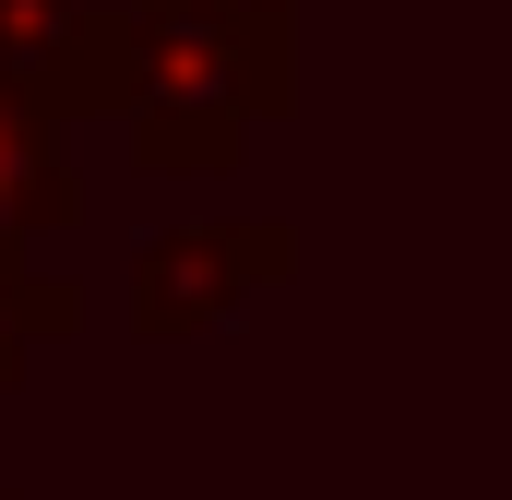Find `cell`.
<instances>
[{"label":"cell","mask_w":512,"mask_h":500,"mask_svg":"<svg viewBox=\"0 0 512 500\" xmlns=\"http://www.w3.org/2000/svg\"><path fill=\"white\" fill-rule=\"evenodd\" d=\"M286 108V36H227L191 12H96L60 120H120L143 167H239V143Z\"/></svg>","instance_id":"cell-1"},{"label":"cell","mask_w":512,"mask_h":500,"mask_svg":"<svg viewBox=\"0 0 512 500\" xmlns=\"http://www.w3.org/2000/svg\"><path fill=\"white\" fill-rule=\"evenodd\" d=\"M286 274H298V239L274 215H203V227L143 239V262H131V322L143 334H215V322H239L262 286H286Z\"/></svg>","instance_id":"cell-2"},{"label":"cell","mask_w":512,"mask_h":500,"mask_svg":"<svg viewBox=\"0 0 512 500\" xmlns=\"http://www.w3.org/2000/svg\"><path fill=\"white\" fill-rule=\"evenodd\" d=\"M60 227H84V179L60 155V108L24 72H0V250H36Z\"/></svg>","instance_id":"cell-3"},{"label":"cell","mask_w":512,"mask_h":500,"mask_svg":"<svg viewBox=\"0 0 512 500\" xmlns=\"http://www.w3.org/2000/svg\"><path fill=\"white\" fill-rule=\"evenodd\" d=\"M60 334H84V286L48 274L36 250H0V393L36 370V346H60Z\"/></svg>","instance_id":"cell-4"},{"label":"cell","mask_w":512,"mask_h":500,"mask_svg":"<svg viewBox=\"0 0 512 500\" xmlns=\"http://www.w3.org/2000/svg\"><path fill=\"white\" fill-rule=\"evenodd\" d=\"M96 12H108V0H0V72H24V84L60 108V84H72Z\"/></svg>","instance_id":"cell-5"},{"label":"cell","mask_w":512,"mask_h":500,"mask_svg":"<svg viewBox=\"0 0 512 500\" xmlns=\"http://www.w3.org/2000/svg\"><path fill=\"white\" fill-rule=\"evenodd\" d=\"M143 12H191V24H227V36H286V0H143Z\"/></svg>","instance_id":"cell-6"}]
</instances>
